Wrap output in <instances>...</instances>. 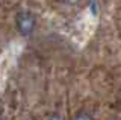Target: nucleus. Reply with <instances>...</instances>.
<instances>
[{"instance_id":"obj_1","label":"nucleus","mask_w":121,"mask_h":120,"mask_svg":"<svg viewBox=\"0 0 121 120\" xmlns=\"http://www.w3.org/2000/svg\"><path fill=\"white\" fill-rule=\"evenodd\" d=\"M15 28L21 37H30L36 28V18L30 11H20L15 15Z\"/></svg>"},{"instance_id":"obj_2","label":"nucleus","mask_w":121,"mask_h":120,"mask_svg":"<svg viewBox=\"0 0 121 120\" xmlns=\"http://www.w3.org/2000/svg\"><path fill=\"white\" fill-rule=\"evenodd\" d=\"M74 120H94V119L91 117L89 114H86V112H80V114L76 115V119H74Z\"/></svg>"},{"instance_id":"obj_3","label":"nucleus","mask_w":121,"mask_h":120,"mask_svg":"<svg viewBox=\"0 0 121 120\" xmlns=\"http://www.w3.org/2000/svg\"><path fill=\"white\" fill-rule=\"evenodd\" d=\"M50 120H64V117H62V115H59V114H55V115H52V117H50Z\"/></svg>"},{"instance_id":"obj_4","label":"nucleus","mask_w":121,"mask_h":120,"mask_svg":"<svg viewBox=\"0 0 121 120\" xmlns=\"http://www.w3.org/2000/svg\"><path fill=\"white\" fill-rule=\"evenodd\" d=\"M65 2L68 3V5H76V3H79L80 0H65Z\"/></svg>"}]
</instances>
